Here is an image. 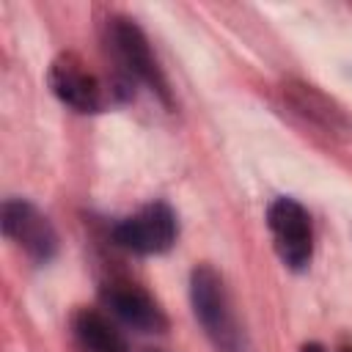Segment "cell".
<instances>
[{"instance_id":"4","label":"cell","mask_w":352,"mask_h":352,"mask_svg":"<svg viewBox=\"0 0 352 352\" xmlns=\"http://www.w3.org/2000/svg\"><path fill=\"white\" fill-rule=\"evenodd\" d=\"M176 234H179L176 214L162 201L146 204L135 214L113 226V242L138 256H157L170 250L176 242Z\"/></svg>"},{"instance_id":"7","label":"cell","mask_w":352,"mask_h":352,"mask_svg":"<svg viewBox=\"0 0 352 352\" xmlns=\"http://www.w3.org/2000/svg\"><path fill=\"white\" fill-rule=\"evenodd\" d=\"M3 234L16 242L36 264H47L58 253V234L47 214H41L25 198H8L0 209Z\"/></svg>"},{"instance_id":"10","label":"cell","mask_w":352,"mask_h":352,"mask_svg":"<svg viewBox=\"0 0 352 352\" xmlns=\"http://www.w3.org/2000/svg\"><path fill=\"white\" fill-rule=\"evenodd\" d=\"M300 352H327L322 344H316V341H311V344H302L300 346Z\"/></svg>"},{"instance_id":"8","label":"cell","mask_w":352,"mask_h":352,"mask_svg":"<svg viewBox=\"0 0 352 352\" xmlns=\"http://www.w3.org/2000/svg\"><path fill=\"white\" fill-rule=\"evenodd\" d=\"M283 99L289 102V107L300 118H305L308 124L319 126L327 135L346 138L352 132V121L344 113V107L333 96L322 94L316 85H308V82H300V80H289L283 85Z\"/></svg>"},{"instance_id":"1","label":"cell","mask_w":352,"mask_h":352,"mask_svg":"<svg viewBox=\"0 0 352 352\" xmlns=\"http://www.w3.org/2000/svg\"><path fill=\"white\" fill-rule=\"evenodd\" d=\"M104 47L116 63V72L121 77V88L129 91L135 82L146 85L151 94H157L160 102L170 107V88L168 80L151 52V44L140 25L129 16L113 14L104 22Z\"/></svg>"},{"instance_id":"9","label":"cell","mask_w":352,"mask_h":352,"mask_svg":"<svg viewBox=\"0 0 352 352\" xmlns=\"http://www.w3.org/2000/svg\"><path fill=\"white\" fill-rule=\"evenodd\" d=\"M72 338L77 352H129L116 322L94 308H80L72 316Z\"/></svg>"},{"instance_id":"2","label":"cell","mask_w":352,"mask_h":352,"mask_svg":"<svg viewBox=\"0 0 352 352\" xmlns=\"http://www.w3.org/2000/svg\"><path fill=\"white\" fill-rule=\"evenodd\" d=\"M190 302L206 338L217 352H245L248 338L236 319L228 286L212 264H198L190 272Z\"/></svg>"},{"instance_id":"5","label":"cell","mask_w":352,"mask_h":352,"mask_svg":"<svg viewBox=\"0 0 352 352\" xmlns=\"http://www.w3.org/2000/svg\"><path fill=\"white\" fill-rule=\"evenodd\" d=\"M50 91L77 113H102L110 102L102 80L85 66V60L74 52H60L47 72Z\"/></svg>"},{"instance_id":"3","label":"cell","mask_w":352,"mask_h":352,"mask_svg":"<svg viewBox=\"0 0 352 352\" xmlns=\"http://www.w3.org/2000/svg\"><path fill=\"white\" fill-rule=\"evenodd\" d=\"M267 228H270V236H272V245H275V253L278 258L300 272L311 264V256H314V226H311V217L305 212V206L294 198H275L267 209Z\"/></svg>"},{"instance_id":"11","label":"cell","mask_w":352,"mask_h":352,"mask_svg":"<svg viewBox=\"0 0 352 352\" xmlns=\"http://www.w3.org/2000/svg\"><path fill=\"white\" fill-rule=\"evenodd\" d=\"M338 352H352V341H341V346H338Z\"/></svg>"},{"instance_id":"6","label":"cell","mask_w":352,"mask_h":352,"mask_svg":"<svg viewBox=\"0 0 352 352\" xmlns=\"http://www.w3.org/2000/svg\"><path fill=\"white\" fill-rule=\"evenodd\" d=\"M99 300L110 311V316H116L121 324L132 327L135 333H165L168 330V316L162 305L154 300L151 292H146L135 280L113 278L102 283Z\"/></svg>"}]
</instances>
